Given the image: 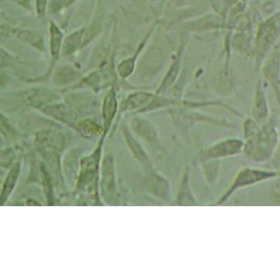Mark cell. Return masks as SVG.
Returning a JSON list of instances; mask_svg holds the SVG:
<instances>
[{
  "mask_svg": "<svg viewBox=\"0 0 280 280\" xmlns=\"http://www.w3.org/2000/svg\"><path fill=\"white\" fill-rule=\"evenodd\" d=\"M277 173L275 172H266V171L249 168L243 169L236 175L233 182L227 188L225 193L217 201L215 205L224 204L230 198L231 195H233L236 191L242 189V188L269 180V179L277 177Z\"/></svg>",
  "mask_w": 280,
  "mask_h": 280,
  "instance_id": "obj_1",
  "label": "cell"
},
{
  "mask_svg": "<svg viewBox=\"0 0 280 280\" xmlns=\"http://www.w3.org/2000/svg\"><path fill=\"white\" fill-rule=\"evenodd\" d=\"M196 201L191 189L189 174L186 172L181 179L176 200V205L180 206L195 205H196Z\"/></svg>",
  "mask_w": 280,
  "mask_h": 280,
  "instance_id": "obj_2",
  "label": "cell"
},
{
  "mask_svg": "<svg viewBox=\"0 0 280 280\" xmlns=\"http://www.w3.org/2000/svg\"><path fill=\"white\" fill-rule=\"evenodd\" d=\"M117 102L115 95L113 91L108 94L105 101L104 108V116L105 121H110L116 113Z\"/></svg>",
  "mask_w": 280,
  "mask_h": 280,
  "instance_id": "obj_3",
  "label": "cell"
}]
</instances>
